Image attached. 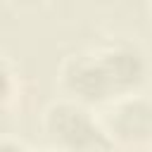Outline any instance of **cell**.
<instances>
[{"instance_id": "obj_1", "label": "cell", "mask_w": 152, "mask_h": 152, "mask_svg": "<svg viewBox=\"0 0 152 152\" xmlns=\"http://www.w3.org/2000/svg\"><path fill=\"white\" fill-rule=\"evenodd\" d=\"M40 131L52 152H112V142L95 109L66 97H55L43 107Z\"/></svg>"}, {"instance_id": "obj_2", "label": "cell", "mask_w": 152, "mask_h": 152, "mask_svg": "<svg viewBox=\"0 0 152 152\" xmlns=\"http://www.w3.org/2000/svg\"><path fill=\"white\" fill-rule=\"evenodd\" d=\"M90 48L112 100L147 90L152 78V62L145 45L135 36H109Z\"/></svg>"}, {"instance_id": "obj_3", "label": "cell", "mask_w": 152, "mask_h": 152, "mask_svg": "<svg viewBox=\"0 0 152 152\" xmlns=\"http://www.w3.org/2000/svg\"><path fill=\"white\" fill-rule=\"evenodd\" d=\"M97 116L116 152L152 150V95L147 90L112 100L97 109Z\"/></svg>"}, {"instance_id": "obj_4", "label": "cell", "mask_w": 152, "mask_h": 152, "mask_svg": "<svg viewBox=\"0 0 152 152\" xmlns=\"http://www.w3.org/2000/svg\"><path fill=\"white\" fill-rule=\"evenodd\" d=\"M57 88H59L62 97L86 104L95 112L112 102L90 45L71 50L62 57V62L57 66Z\"/></svg>"}, {"instance_id": "obj_5", "label": "cell", "mask_w": 152, "mask_h": 152, "mask_svg": "<svg viewBox=\"0 0 152 152\" xmlns=\"http://www.w3.org/2000/svg\"><path fill=\"white\" fill-rule=\"evenodd\" d=\"M19 97V71L10 55L0 52V114L7 112Z\"/></svg>"}, {"instance_id": "obj_6", "label": "cell", "mask_w": 152, "mask_h": 152, "mask_svg": "<svg viewBox=\"0 0 152 152\" xmlns=\"http://www.w3.org/2000/svg\"><path fill=\"white\" fill-rule=\"evenodd\" d=\"M0 152H33V150L14 135H0Z\"/></svg>"}, {"instance_id": "obj_7", "label": "cell", "mask_w": 152, "mask_h": 152, "mask_svg": "<svg viewBox=\"0 0 152 152\" xmlns=\"http://www.w3.org/2000/svg\"><path fill=\"white\" fill-rule=\"evenodd\" d=\"M147 14H150V19H152V2H147Z\"/></svg>"}, {"instance_id": "obj_8", "label": "cell", "mask_w": 152, "mask_h": 152, "mask_svg": "<svg viewBox=\"0 0 152 152\" xmlns=\"http://www.w3.org/2000/svg\"><path fill=\"white\" fill-rule=\"evenodd\" d=\"M33 152H52V150H48V147H45V150H33Z\"/></svg>"}, {"instance_id": "obj_9", "label": "cell", "mask_w": 152, "mask_h": 152, "mask_svg": "<svg viewBox=\"0 0 152 152\" xmlns=\"http://www.w3.org/2000/svg\"><path fill=\"white\" fill-rule=\"evenodd\" d=\"M112 152H116V150H112Z\"/></svg>"}, {"instance_id": "obj_10", "label": "cell", "mask_w": 152, "mask_h": 152, "mask_svg": "<svg viewBox=\"0 0 152 152\" xmlns=\"http://www.w3.org/2000/svg\"><path fill=\"white\" fill-rule=\"evenodd\" d=\"M150 152H152V150H150Z\"/></svg>"}]
</instances>
